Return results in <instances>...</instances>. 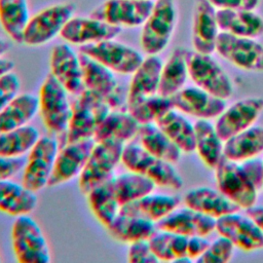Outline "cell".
I'll list each match as a JSON object with an SVG mask.
<instances>
[{
    "label": "cell",
    "mask_w": 263,
    "mask_h": 263,
    "mask_svg": "<svg viewBox=\"0 0 263 263\" xmlns=\"http://www.w3.org/2000/svg\"><path fill=\"white\" fill-rule=\"evenodd\" d=\"M121 163L127 171L146 176L156 186L174 190L183 187V179L173 163L150 154L140 144H124Z\"/></svg>",
    "instance_id": "cell-1"
},
{
    "label": "cell",
    "mask_w": 263,
    "mask_h": 263,
    "mask_svg": "<svg viewBox=\"0 0 263 263\" xmlns=\"http://www.w3.org/2000/svg\"><path fill=\"white\" fill-rule=\"evenodd\" d=\"M178 18L177 0H155L142 25L141 48L147 55H157L168 45Z\"/></svg>",
    "instance_id": "cell-2"
},
{
    "label": "cell",
    "mask_w": 263,
    "mask_h": 263,
    "mask_svg": "<svg viewBox=\"0 0 263 263\" xmlns=\"http://www.w3.org/2000/svg\"><path fill=\"white\" fill-rule=\"evenodd\" d=\"M110 111L103 97L86 88L82 90L71 104L67 142L92 139L98 126Z\"/></svg>",
    "instance_id": "cell-3"
},
{
    "label": "cell",
    "mask_w": 263,
    "mask_h": 263,
    "mask_svg": "<svg viewBox=\"0 0 263 263\" xmlns=\"http://www.w3.org/2000/svg\"><path fill=\"white\" fill-rule=\"evenodd\" d=\"M11 246L20 263H49L50 251L39 224L29 215L15 217L11 226Z\"/></svg>",
    "instance_id": "cell-4"
},
{
    "label": "cell",
    "mask_w": 263,
    "mask_h": 263,
    "mask_svg": "<svg viewBox=\"0 0 263 263\" xmlns=\"http://www.w3.org/2000/svg\"><path fill=\"white\" fill-rule=\"evenodd\" d=\"M75 10L76 4L73 2H62L44 7L30 17L24 31L23 44L34 47L50 42L61 34Z\"/></svg>",
    "instance_id": "cell-5"
},
{
    "label": "cell",
    "mask_w": 263,
    "mask_h": 263,
    "mask_svg": "<svg viewBox=\"0 0 263 263\" xmlns=\"http://www.w3.org/2000/svg\"><path fill=\"white\" fill-rule=\"evenodd\" d=\"M124 143L114 140L96 142L84 168L78 177V187L83 194L111 179L114 170L121 162Z\"/></svg>",
    "instance_id": "cell-6"
},
{
    "label": "cell",
    "mask_w": 263,
    "mask_h": 263,
    "mask_svg": "<svg viewBox=\"0 0 263 263\" xmlns=\"http://www.w3.org/2000/svg\"><path fill=\"white\" fill-rule=\"evenodd\" d=\"M38 102L44 126L55 135L67 133L71 116L69 92L50 73L40 86Z\"/></svg>",
    "instance_id": "cell-7"
},
{
    "label": "cell",
    "mask_w": 263,
    "mask_h": 263,
    "mask_svg": "<svg viewBox=\"0 0 263 263\" xmlns=\"http://www.w3.org/2000/svg\"><path fill=\"white\" fill-rule=\"evenodd\" d=\"M215 170L218 190L240 210L256 205L258 190L252 184L239 162L222 157Z\"/></svg>",
    "instance_id": "cell-8"
},
{
    "label": "cell",
    "mask_w": 263,
    "mask_h": 263,
    "mask_svg": "<svg viewBox=\"0 0 263 263\" xmlns=\"http://www.w3.org/2000/svg\"><path fill=\"white\" fill-rule=\"evenodd\" d=\"M187 63L189 77L197 87L225 101L232 96L231 79L211 54L188 51Z\"/></svg>",
    "instance_id": "cell-9"
},
{
    "label": "cell",
    "mask_w": 263,
    "mask_h": 263,
    "mask_svg": "<svg viewBox=\"0 0 263 263\" xmlns=\"http://www.w3.org/2000/svg\"><path fill=\"white\" fill-rule=\"evenodd\" d=\"M58 152L57 140L47 136L40 137L28 152L23 167L22 183L35 192L48 186Z\"/></svg>",
    "instance_id": "cell-10"
},
{
    "label": "cell",
    "mask_w": 263,
    "mask_h": 263,
    "mask_svg": "<svg viewBox=\"0 0 263 263\" xmlns=\"http://www.w3.org/2000/svg\"><path fill=\"white\" fill-rule=\"evenodd\" d=\"M79 52L92 58L114 73L121 75H132L144 60L140 51L115 39L80 46Z\"/></svg>",
    "instance_id": "cell-11"
},
{
    "label": "cell",
    "mask_w": 263,
    "mask_h": 263,
    "mask_svg": "<svg viewBox=\"0 0 263 263\" xmlns=\"http://www.w3.org/2000/svg\"><path fill=\"white\" fill-rule=\"evenodd\" d=\"M216 51L234 67L250 71L263 72V45L253 38L238 37L220 32Z\"/></svg>",
    "instance_id": "cell-12"
},
{
    "label": "cell",
    "mask_w": 263,
    "mask_h": 263,
    "mask_svg": "<svg viewBox=\"0 0 263 263\" xmlns=\"http://www.w3.org/2000/svg\"><path fill=\"white\" fill-rule=\"evenodd\" d=\"M153 4L152 0H106L90 15L119 28H136L145 23Z\"/></svg>",
    "instance_id": "cell-13"
},
{
    "label": "cell",
    "mask_w": 263,
    "mask_h": 263,
    "mask_svg": "<svg viewBox=\"0 0 263 263\" xmlns=\"http://www.w3.org/2000/svg\"><path fill=\"white\" fill-rule=\"evenodd\" d=\"M216 231L242 251L263 249V231L249 215L235 212L220 217L216 220Z\"/></svg>",
    "instance_id": "cell-14"
},
{
    "label": "cell",
    "mask_w": 263,
    "mask_h": 263,
    "mask_svg": "<svg viewBox=\"0 0 263 263\" xmlns=\"http://www.w3.org/2000/svg\"><path fill=\"white\" fill-rule=\"evenodd\" d=\"M95 144L93 139L67 142V145L58 152L48 186H60L79 177Z\"/></svg>",
    "instance_id": "cell-15"
},
{
    "label": "cell",
    "mask_w": 263,
    "mask_h": 263,
    "mask_svg": "<svg viewBox=\"0 0 263 263\" xmlns=\"http://www.w3.org/2000/svg\"><path fill=\"white\" fill-rule=\"evenodd\" d=\"M263 111V99L250 97L233 103L217 117L215 127L223 141L254 125Z\"/></svg>",
    "instance_id": "cell-16"
},
{
    "label": "cell",
    "mask_w": 263,
    "mask_h": 263,
    "mask_svg": "<svg viewBox=\"0 0 263 263\" xmlns=\"http://www.w3.org/2000/svg\"><path fill=\"white\" fill-rule=\"evenodd\" d=\"M120 32L121 28L91 15H73L65 25L60 36L69 44L83 46L104 40L115 39Z\"/></svg>",
    "instance_id": "cell-17"
},
{
    "label": "cell",
    "mask_w": 263,
    "mask_h": 263,
    "mask_svg": "<svg viewBox=\"0 0 263 263\" xmlns=\"http://www.w3.org/2000/svg\"><path fill=\"white\" fill-rule=\"evenodd\" d=\"M50 74L70 95H79L85 89L79 53L69 43H60L52 47L49 57Z\"/></svg>",
    "instance_id": "cell-18"
},
{
    "label": "cell",
    "mask_w": 263,
    "mask_h": 263,
    "mask_svg": "<svg viewBox=\"0 0 263 263\" xmlns=\"http://www.w3.org/2000/svg\"><path fill=\"white\" fill-rule=\"evenodd\" d=\"M174 109L197 119L217 118L226 108L225 100L197 87H183L171 97Z\"/></svg>",
    "instance_id": "cell-19"
},
{
    "label": "cell",
    "mask_w": 263,
    "mask_h": 263,
    "mask_svg": "<svg viewBox=\"0 0 263 263\" xmlns=\"http://www.w3.org/2000/svg\"><path fill=\"white\" fill-rule=\"evenodd\" d=\"M216 220L188 206L175 209L156 223L157 229L174 232L186 237L208 236L216 230Z\"/></svg>",
    "instance_id": "cell-20"
},
{
    "label": "cell",
    "mask_w": 263,
    "mask_h": 263,
    "mask_svg": "<svg viewBox=\"0 0 263 263\" xmlns=\"http://www.w3.org/2000/svg\"><path fill=\"white\" fill-rule=\"evenodd\" d=\"M216 8L208 0H195L192 18V46L194 51L212 54L216 51L220 29Z\"/></svg>",
    "instance_id": "cell-21"
},
{
    "label": "cell",
    "mask_w": 263,
    "mask_h": 263,
    "mask_svg": "<svg viewBox=\"0 0 263 263\" xmlns=\"http://www.w3.org/2000/svg\"><path fill=\"white\" fill-rule=\"evenodd\" d=\"M79 58L84 87L103 97L107 104L126 89L118 83L112 70L82 52Z\"/></svg>",
    "instance_id": "cell-22"
},
{
    "label": "cell",
    "mask_w": 263,
    "mask_h": 263,
    "mask_svg": "<svg viewBox=\"0 0 263 263\" xmlns=\"http://www.w3.org/2000/svg\"><path fill=\"white\" fill-rule=\"evenodd\" d=\"M162 61L157 55H147L132 74L127 88V106L158 93Z\"/></svg>",
    "instance_id": "cell-23"
},
{
    "label": "cell",
    "mask_w": 263,
    "mask_h": 263,
    "mask_svg": "<svg viewBox=\"0 0 263 263\" xmlns=\"http://www.w3.org/2000/svg\"><path fill=\"white\" fill-rule=\"evenodd\" d=\"M216 16L221 32L253 39L263 36V17L254 10L217 9Z\"/></svg>",
    "instance_id": "cell-24"
},
{
    "label": "cell",
    "mask_w": 263,
    "mask_h": 263,
    "mask_svg": "<svg viewBox=\"0 0 263 263\" xmlns=\"http://www.w3.org/2000/svg\"><path fill=\"white\" fill-rule=\"evenodd\" d=\"M184 203L186 206L215 219L240 210L218 189L205 186L188 190L184 195Z\"/></svg>",
    "instance_id": "cell-25"
},
{
    "label": "cell",
    "mask_w": 263,
    "mask_h": 263,
    "mask_svg": "<svg viewBox=\"0 0 263 263\" xmlns=\"http://www.w3.org/2000/svg\"><path fill=\"white\" fill-rule=\"evenodd\" d=\"M180 204L176 195L164 193H149L140 199L126 203L120 208V213L138 216L157 223Z\"/></svg>",
    "instance_id": "cell-26"
},
{
    "label": "cell",
    "mask_w": 263,
    "mask_h": 263,
    "mask_svg": "<svg viewBox=\"0 0 263 263\" xmlns=\"http://www.w3.org/2000/svg\"><path fill=\"white\" fill-rule=\"evenodd\" d=\"M140 125L127 110H111L98 126L92 139L95 142L114 140L125 144L138 136Z\"/></svg>",
    "instance_id": "cell-27"
},
{
    "label": "cell",
    "mask_w": 263,
    "mask_h": 263,
    "mask_svg": "<svg viewBox=\"0 0 263 263\" xmlns=\"http://www.w3.org/2000/svg\"><path fill=\"white\" fill-rule=\"evenodd\" d=\"M37 202L36 192L23 183L0 180V212L13 217L28 215L34 211Z\"/></svg>",
    "instance_id": "cell-28"
},
{
    "label": "cell",
    "mask_w": 263,
    "mask_h": 263,
    "mask_svg": "<svg viewBox=\"0 0 263 263\" xmlns=\"http://www.w3.org/2000/svg\"><path fill=\"white\" fill-rule=\"evenodd\" d=\"M109 235L121 243L148 240L156 231V223L142 217L120 213L106 227Z\"/></svg>",
    "instance_id": "cell-29"
},
{
    "label": "cell",
    "mask_w": 263,
    "mask_h": 263,
    "mask_svg": "<svg viewBox=\"0 0 263 263\" xmlns=\"http://www.w3.org/2000/svg\"><path fill=\"white\" fill-rule=\"evenodd\" d=\"M263 152V125H252L224 141L223 156L240 162Z\"/></svg>",
    "instance_id": "cell-30"
},
{
    "label": "cell",
    "mask_w": 263,
    "mask_h": 263,
    "mask_svg": "<svg viewBox=\"0 0 263 263\" xmlns=\"http://www.w3.org/2000/svg\"><path fill=\"white\" fill-rule=\"evenodd\" d=\"M188 50L184 47H176L166 62L162 65L158 93L164 97H172L182 89L189 76Z\"/></svg>",
    "instance_id": "cell-31"
},
{
    "label": "cell",
    "mask_w": 263,
    "mask_h": 263,
    "mask_svg": "<svg viewBox=\"0 0 263 263\" xmlns=\"http://www.w3.org/2000/svg\"><path fill=\"white\" fill-rule=\"evenodd\" d=\"M194 130L195 151L206 167L215 168L223 157L224 141L218 135L215 124L209 119H197Z\"/></svg>",
    "instance_id": "cell-32"
},
{
    "label": "cell",
    "mask_w": 263,
    "mask_h": 263,
    "mask_svg": "<svg viewBox=\"0 0 263 263\" xmlns=\"http://www.w3.org/2000/svg\"><path fill=\"white\" fill-rule=\"evenodd\" d=\"M39 111L38 98L31 93H18L0 111V133L27 125Z\"/></svg>",
    "instance_id": "cell-33"
},
{
    "label": "cell",
    "mask_w": 263,
    "mask_h": 263,
    "mask_svg": "<svg viewBox=\"0 0 263 263\" xmlns=\"http://www.w3.org/2000/svg\"><path fill=\"white\" fill-rule=\"evenodd\" d=\"M138 138L140 145L150 154L173 164L180 160L182 151L156 123L141 124Z\"/></svg>",
    "instance_id": "cell-34"
},
{
    "label": "cell",
    "mask_w": 263,
    "mask_h": 263,
    "mask_svg": "<svg viewBox=\"0 0 263 263\" xmlns=\"http://www.w3.org/2000/svg\"><path fill=\"white\" fill-rule=\"evenodd\" d=\"M113 177L96 186L86 194L91 214L105 227L111 224L121 208L114 191Z\"/></svg>",
    "instance_id": "cell-35"
},
{
    "label": "cell",
    "mask_w": 263,
    "mask_h": 263,
    "mask_svg": "<svg viewBox=\"0 0 263 263\" xmlns=\"http://www.w3.org/2000/svg\"><path fill=\"white\" fill-rule=\"evenodd\" d=\"M161 130L184 153L195 151V130L192 124L181 112L174 109L163 114L155 122Z\"/></svg>",
    "instance_id": "cell-36"
},
{
    "label": "cell",
    "mask_w": 263,
    "mask_h": 263,
    "mask_svg": "<svg viewBox=\"0 0 263 263\" xmlns=\"http://www.w3.org/2000/svg\"><path fill=\"white\" fill-rule=\"evenodd\" d=\"M30 17L28 0H0V26L11 41L23 43Z\"/></svg>",
    "instance_id": "cell-37"
},
{
    "label": "cell",
    "mask_w": 263,
    "mask_h": 263,
    "mask_svg": "<svg viewBox=\"0 0 263 263\" xmlns=\"http://www.w3.org/2000/svg\"><path fill=\"white\" fill-rule=\"evenodd\" d=\"M112 180L120 206L153 192L156 186L153 181L146 176L130 171L114 176Z\"/></svg>",
    "instance_id": "cell-38"
},
{
    "label": "cell",
    "mask_w": 263,
    "mask_h": 263,
    "mask_svg": "<svg viewBox=\"0 0 263 263\" xmlns=\"http://www.w3.org/2000/svg\"><path fill=\"white\" fill-rule=\"evenodd\" d=\"M40 137L38 128L30 124L0 133V156L22 157L32 149Z\"/></svg>",
    "instance_id": "cell-39"
},
{
    "label": "cell",
    "mask_w": 263,
    "mask_h": 263,
    "mask_svg": "<svg viewBox=\"0 0 263 263\" xmlns=\"http://www.w3.org/2000/svg\"><path fill=\"white\" fill-rule=\"evenodd\" d=\"M148 242L158 261L176 262L187 256L188 237L184 235L156 229Z\"/></svg>",
    "instance_id": "cell-40"
},
{
    "label": "cell",
    "mask_w": 263,
    "mask_h": 263,
    "mask_svg": "<svg viewBox=\"0 0 263 263\" xmlns=\"http://www.w3.org/2000/svg\"><path fill=\"white\" fill-rule=\"evenodd\" d=\"M172 109H174L172 99L159 93L144 98L127 106V111L140 124L155 123Z\"/></svg>",
    "instance_id": "cell-41"
},
{
    "label": "cell",
    "mask_w": 263,
    "mask_h": 263,
    "mask_svg": "<svg viewBox=\"0 0 263 263\" xmlns=\"http://www.w3.org/2000/svg\"><path fill=\"white\" fill-rule=\"evenodd\" d=\"M233 243L225 236L220 235L210 243L205 252L196 259L198 263H225L228 262L234 251Z\"/></svg>",
    "instance_id": "cell-42"
},
{
    "label": "cell",
    "mask_w": 263,
    "mask_h": 263,
    "mask_svg": "<svg viewBox=\"0 0 263 263\" xmlns=\"http://www.w3.org/2000/svg\"><path fill=\"white\" fill-rule=\"evenodd\" d=\"M20 88L21 80L13 71L0 77V111L18 95Z\"/></svg>",
    "instance_id": "cell-43"
},
{
    "label": "cell",
    "mask_w": 263,
    "mask_h": 263,
    "mask_svg": "<svg viewBox=\"0 0 263 263\" xmlns=\"http://www.w3.org/2000/svg\"><path fill=\"white\" fill-rule=\"evenodd\" d=\"M127 261L130 263H155L158 262V259L153 254L148 240H139L128 245Z\"/></svg>",
    "instance_id": "cell-44"
},
{
    "label": "cell",
    "mask_w": 263,
    "mask_h": 263,
    "mask_svg": "<svg viewBox=\"0 0 263 263\" xmlns=\"http://www.w3.org/2000/svg\"><path fill=\"white\" fill-rule=\"evenodd\" d=\"M239 163L252 184L258 191H260L263 188V159L253 157L240 161Z\"/></svg>",
    "instance_id": "cell-45"
},
{
    "label": "cell",
    "mask_w": 263,
    "mask_h": 263,
    "mask_svg": "<svg viewBox=\"0 0 263 263\" xmlns=\"http://www.w3.org/2000/svg\"><path fill=\"white\" fill-rule=\"evenodd\" d=\"M26 159L23 157L0 156V180L10 179L15 176L25 165Z\"/></svg>",
    "instance_id": "cell-46"
},
{
    "label": "cell",
    "mask_w": 263,
    "mask_h": 263,
    "mask_svg": "<svg viewBox=\"0 0 263 263\" xmlns=\"http://www.w3.org/2000/svg\"><path fill=\"white\" fill-rule=\"evenodd\" d=\"M216 9H247L255 10L260 0H208Z\"/></svg>",
    "instance_id": "cell-47"
},
{
    "label": "cell",
    "mask_w": 263,
    "mask_h": 263,
    "mask_svg": "<svg viewBox=\"0 0 263 263\" xmlns=\"http://www.w3.org/2000/svg\"><path fill=\"white\" fill-rule=\"evenodd\" d=\"M210 241L205 238V236L201 235H195V236H190L188 237V242H187V256L193 260L197 259L200 257L205 250L210 246Z\"/></svg>",
    "instance_id": "cell-48"
},
{
    "label": "cell",
    "mask_w": 263,
    "mask_h": 263,
    "mask_svg": "<svg viewBox=\"0 0 263 263\" xmlns=\"http://www.w3.org/2000/svg\"><path fill=\"white\" fill-rule=\"evenodd\" d=\"M246 214L249 215L263 231V205H254L246 210Z\"/></svg>",
    "instance_id": "cell-49"
},
{
    "label": "cell",
    "mask_w": 263,
    "mask_h": 263,
    "mask_svg": "<svg viewBox=\"0 0 263 263\" xmlns=\"http://www.w3.org/2000/svg\"><path fill=\"white\" fill-rule=\"evenodd\" d=\"M14 68V62L12 60H9L7 58H0V77L10 71H12Z\"/></svg>",
    "instance_id": "cell-50"
},
{
    "label": "cell",
    "mask_w": 263,
    "mask_h": 263,
    "mask_svg": "<svg viewBox=\"0 0 263 263\" xmlns=\"http://www.w3.org/2000/svg\"><path fill=\"white\" fill-rule=\"evenodd\" d=\"M10 48V43L0 37V58H2Z\"/></svg>",
    "instance_id": "cell-51"
},
{
    "label": "cell",
    "mask_w": 263,
    "mask_h": 263,
    "mask_svg": "<svg viewBox=\"0 0 263 263\" xmlns=\"http://www.w3.org/2000/svg\"><path fill=\"white\" fill-rule=\"evenodd\" d=\"M0 262H1V258H0Z\"/></svg>",
    "instance_id": "cell-52"
}]
</instances>
